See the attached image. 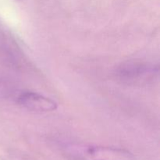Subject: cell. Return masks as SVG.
Wrapping results in <instances>:
<instances>
[{
	"label": "cell",
	"mask_w": 160,
	"mask_h": 160,
	"mask_svg": "<svg viewBox=\"0 0 160 160\" xmlns=\"http://www.w3.org/2000/svg\"><path fill=\"white\" fill-rule=\"evenodd\" d=\"M63 151L72 160H134L130 152L114 147L67 144Z\"/></svg>",
	"instance_id": "obj_1"
},
{
	"label": "cell",
	"mask_w": 160,
	"mask_h": 160,
	"mask_svg": "<svg viewBox=\"0 0 160 160\" xmlns=\"http://www.w3.org/2000/svg\"><path fill=\"white\" fill-rule=\"evenodd\" d=\"M159 74V68L149 62L128 60L117 67L116 77L124 84L141 86L152 82Z\"/></svg>",
	"instance_id": "obj_2"
},
{
	"label": "cell",
	"mask_w": 160,
	"mask_h": 160,
	"mask_svg": "<svg viewBox=\"0 0 160 160\" xmlns=\"http://www.w3.org/2000/svg\"><path fill=\"white\" fill-rule=\"evenodd\" d=\"M21 107L36 112H52L57 109L58 104L52 98L34 92H24L17 98Z\"/></svg>",
	"instance_id": "obj_3"
}]
</instances>
